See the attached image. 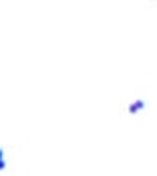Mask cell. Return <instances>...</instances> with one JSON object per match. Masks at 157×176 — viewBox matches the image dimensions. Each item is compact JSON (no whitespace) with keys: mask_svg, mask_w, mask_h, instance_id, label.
<instances>
[{"mask_svg":"<svg viewBox=\"0 0 157 176\" xmlns=\"http://www.w3.org/2000/svg\"><path fill=\"white\" fill-rule=\"evenodd\" d=\"M142 106H144V102H142V101H140V102H134V104L131 106V112H136L138 108H142Z\"/></svg>","mask_w":157,"mask_h":176,"instance_id":"cell-1","label":"cell"}]
</instances>
